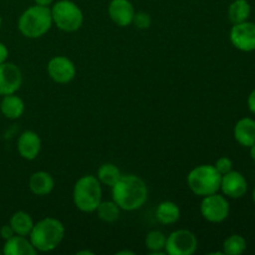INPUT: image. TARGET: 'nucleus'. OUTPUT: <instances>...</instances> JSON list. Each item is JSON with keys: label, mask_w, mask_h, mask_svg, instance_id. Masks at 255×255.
<instances>
[{"label": "nucleus", "mask_w": 255, "mask_h": 255, "mask_svg": "<svg viewBox=\"0 0 255 255\" xmlns=\"http://www.w3.org/2000/svg\"><path fill=\"white\" fill-rule=\"evenodd\" d=\"M65 238V227L59 219L46 217L34 223L29 239L36 252H52L61 244Z\"/></svg>", "instance_id": "f03ea898"}, {"label": "nucleus", "mask_w": 255, "mask_h": 255, "mask_svg": "<svg viewBox=\"0 0 255 255\" xmlns=\"http://www.w3.org/2000/svg\"><path fill=\"white\" fill-rule=\"evenodd\" d=\"M34 223L35 222L32 217L24 211L15 212L9 221V224L11 226L14 233L22 237H29Z\"/></svg>", "instance_id": "aec40b11"}, {"label": "nucleus", "mask_w": 255, "mask_h": 255, "mask_svg": "<svg viewBox=\"0 0 255 255\" xmlns=\"http://www.w3.org/2000/svg\"><path fill=\"white\" fill-rule=\"evenodd\" d=\"M52 26L51 9L42 5L27 7L17 20V29L27 39H39L44 36Z\"/></svg>", "instance_id": "7ed1b4c3"}, {"label": "nucleus", "mask_w": 255, "mask_h": 255, "mask_svg": "<svg viewBox=\"0 0 255 255\" xmlns=\"http://www.w3.org/2000/svg\"><path fill=\"white\" fill-rule=\"evenodd\" d=\"M35 4L37 5H42V6H49L50 4H52L54 0H34Z\"/></svg>", "instance_id": "7c9ffc66"}, {"label": "nucleus", "mask_w": 255, "mask_h": 255, "mask_svg": "<svg viewBox=\"0 0 255 255\" xmlns=\"http://www.w3.org/2000/svg\"><path fill=\"white\" fill-rule=\"evenodd\" d=\"M167 237L161 231H151L147 233L144 239V246L151 255H164Z\"/></svg>", "instance_id": "4be33fe9"}, {"label": "nucleus", "mask_w": 255, "mask_h": 255, "mask_svg": "<svg viewBox=\"0 0 255 255\" xmlns=\"http://www.w3.org/2000/svg\"><path fill=\"white\" fill-rule=\"evenodd\" d=\"M247 249V242L239 234H232L231 237L224 241L223 243V254L228 255H239L243 254Z\"/></svg>", "instance_id": "393cba45"}, {"label": "nucleus", "mask_w": 255, "mask_h": 255, "mask_svg": "<svg viewBox=\"0 0 255 255\" xmlns=\"http://www.w3.org/2000/svg\"><path fill=\"white\" fill-rule=\"evenodd\" d=\"M1 24H2V19H1V16H0V27H1Z\"/></svg>", "instance_id": "c9c22d12"}, {"label": "nucleus", "mask_w": 255, "mask_h": 255, "mask_svg": "<svg viewBox=\"0 0 255 255\" xmlns=\"http://www.w3.org/2000/svg\"><path fill=\"white\" fill-rule=\"evenodd\" d=\"M221 191L223 192L224 196L229 197V198H242L243 196H246L247 191H248V182L241 172L232 169L231 172L222 176Z\"/></svg>", "instance_id": "f8f14e48"}, {"label": "nucleus", "mask_w": 255, "mask_h": 255, "mask_svg": "<svg viewBox=\"0 0 255 255\" xmlns=\"http://www.w3.org/2000/svg\"><path fill=\"white\" fill-rule=\"evenodd\" d=\"M134 12V7L129 0H112L109 5L110 19L120 27L131 25Z\"/></svg>", "instance_id": "4468645a"}, {"label": "nucleus", "mask_w": 255, "mask_h": 255, "mask_svg": "<svg viewBox=\"0 0 255 255\" xmlns=\"http://www.w3.org/2000/svg\"><path fill=\"white\" fill-rule=\"evenodd\" d=\"M119 255H122V254H131V255H133L134 253L133 252H128V251H124V252H119V253H117Z\"/></svg>", "instance_id": "473e14b6"}, {"label": "nucleus", "mask_w": 255, "mask_h": 255, "mask_svg": "<svg viewBox=\"0 0 255 255\" xmlns=\"http://www.w3.org/2000/svg\"><path fill=\"white\" fill-rule=\"evenodd\" d=\"M229 39L236 49L243 52L255 50V22L243 21L234 24L229 32Z\"/></svg>", "instance_id": "9d476101"}, {"label": "nucleus", "mask_w": 255, "mask_h": 255, "mask_svg": "<svg viewBox=\"0 0 255 255\" xmlns=\"http://www.w3.org/2000/svg\"><path fill=\"white\" fill-rule=\"evenodd\" d=\"M46 71L50 79L60 85L69 84L76 76V66L72 62V60H70L66 56H62V55L54 56L49 60Z\"/></svg>", "instance_id": "1a4fd4ad"}, {"label": "nucleus", "mask_w": 255, "mask_h": 255, "mask_svg": "<svg viewBox=\"0 0 255 255\" xmlns=\"http://www.w3.org/2000/svg\"><path fill=\"white\" fill-rule=\"evenodd\" d=\"M2 253L5 255H35L37 252L30 242L29 237L15 234L14 237L5 241Z\"/></svg>", "instance_id": "f3484780"}, {"label": "nucleus", "mask_w": 255, "mask_h": 255, "mask_svg": "<svg viewBox=\"0 0 255 255\" xmlns=\"http://www.w3.org/2000/svg\"><path fill=\"white\" fill-rule=\"evenodd\" d=\"M55 181L49 172L37 171L30 176L29 188L32 194L39 197L47 196L54 191Z\"/></svg>", "instance_id": "2eb2a0df"}, {"label": "nucleus", "mask_w": 255, "mask_h": 255, "mask_svg": "<svg viewBox=\"0 0 255 255\" xmlns=\"http://www.w3.org/2000/svg\"><path fill=\"white\" fill-rule=\"evenodd\" d=\"M77 254H94V253L89 251H81V252H77Z\"/></svg>", "instance_id": "72a5a7b5"}, {"label": "nucleus", "mask_w": 255, "mask_h": 255, "mask_svg": "<svg viewBox=\"0 0 255 255\" xmlns=\"http://www.w3.org/2000/svg\"><path fill=\"white\" fill-rule=\"evenodd\" d=\"M252 7L247 0H234L228 7V19L232 24L247 21L251 16Z\"/></svg>", "instance_id": "412c9836"}, {"label": "nucleus", "mask_w": 255, "mask_h": 255, "mask_svg": "<svg viewBox=\"0 0 255 255\" xmlns=\"http://www.w3.org/2000/svg\"><path fill=\"white\" fill-rule=\"evenodd\" d=\"M112 201L121 211L133 212L142 208L148 198V188L143 179L134 174H122L111 187Z\"/></svg>", "instance_id": "f257e3e1"}, {"label": "nucleus", "mask_w": 255, "mask_h": 255, "mask_svg": "<svg viewBox=\"0 0 255 255\" xmlns=\"http://www.w3.org/2000/svg\"><path fill=\"white\" fill-rule=\"evenodd\" d=\"M197 248L198 241L193 232L177 229L167 237L164 252L168 255H192L196 253Z\"/></svg>", "instance_id": "0eeeda50"}, {"label": "nucleus", "mask_w": 255, "mask_h": 255, "mask_svg": "<svg viewBox=\"0 0 255 255\" xmlns=\"http://www.w3.org/2000/svg\"><path fill=\"white\" fill-rule=\"evenodd\" d=\"M202 198L203 199L201 202L199 211H201L202 217L207 222L222 223L228 218L231 207H229V202L227 201L226 197L218 193H213L202 197Z\"/></svg>", "instance_id": "6e6552de"}, {"label": "nucleus", "mask_w": 255, "mask_h": 255, "mask_svg": "<svg viewBox=\"0 0 255 255\" xmlns=\"http://www.w3.org/2000/svg\"><path fill=\"white\" fill-rule=\"evenodd\" d=\"M253 201H254V203H255V187H254V191H253Z\"/></svg>", "instance_id": "f704fd0d"}, {"label": "nucleus", "mask_w": 255, "mask_h": 255, "mask_svg": "<svg viewBox=\"0 0 255 255\" xmlns=\"http://www.w3.org/2000/svg\"><path fill=\"white\" fill-rule=\"evenodd\" d=\"M234 138L241 146L252 147L255 143V120L244 117L234 126Z\"/></svg>", "instance_id": "dca6fc26"}, {"label": "nucleus", "mask_w": 255, "mask_h": 255, "mask_svg": "<svg viewBox=\"0 0 255 255\" xmlns=\"http://www.w3.org/2000/svg\"><path fill=\"white\" fill-rule=\"evenodd\" d=\"M181 218V209L177 203L172 201H164L157 206L156 219L163 226H172Z\"/></svg>", "instance_id": "6ab92c4d"}, {"label": "nucleus", "mask_w": 255, "mask_h": 255, "mask_svg": "<svg viewBox=\"0 0 255 255\" xmlns=\"http://www.w3.org/2000/svg\"><path fill=\"white\" fill-rule=\"evenodd\" d=\"M213 166L223 176V174L228 173V172H231L233 169V161L229 157H221V158L217 159V162Z\"/></svg>", "instance_id": "bb28decb"}, {"label": "nucleus", "mask_w": 255, "mask_h": 255, "mask_svg": "<svg viewBox=\"0 0 255 255\" xmlns=\"http://www.w3.org/2000/svg\"><path fill=\"white\" fill-rule=\"evenodd\" d=\"M22 84V72L12 62L0 64V96L16 94Z\"/></svg>", "instance_id": "9b49d317"}, {"label": "nucleus", "mask_w": 255, "mask_h": 255, "mask_svg": "<svg viewBox=\"0 0 255 255\" xmlns=\"http://www.w3.org/2000/svg\"><path fill=\"white\" fill-rule=\"evenodd\" d=\"M222 174L213 164H201L192 169L187 176V184L192 193L199 197L218 193L221 191Z\"/></svg>", "instance_id": "39448f33"}, {"label": "nucleus", "mask_w": 255, "mask_h": 255, "mask_svg": "<svg viewBox=\"0 0 255 255\" xmlns=\"http://www.w3.org/2000/svg\"><path fill=\"white\" fill-rule=\"evenodd\" d=\"M75 207L84 213H94L102 201V187L96 176L80 177L72 189Z\"/></svg>", "instance_id": "20e7f679"}, {"label": "nucleus", "mask_w": 255, "mask_h": 255, "mask_svg": "<svg viewBox=\"0 0 255 255\" xmlns=\"http://www.w3.org/2000/svg\"><path fill=\"white\" fill-rule=\"evenodd\" d=\"M15 233L14 231H12L11 226L10 224H5V226H2L1 228H0V237H1L4 241H7V239H10L11 237H14Z\"/></svg>", "instance_id": "cd10ccee"}, {"label": "nucleus", "mask_w": 255, "mask_h": 255, "mask_svg": "<svg viewBox=\"0 0 255 255\" xmlns=\"http://www.w3.org/2000/svg\"><path fill=\"white\" fill-rule=\"evenodd\" d=\"M0 111L2 116L9 120H17L24 115L25 102L17 95H5L0 101Z\"/></svg>", "instance_id": "a211bd4d"}, {"label": "nucleus", "mask_w": 255, "mask_h": 255, "mask_svg": "<svg viewBox=\"0 0 255 255\" xmlns=\"http://www.w3.org/2000/svg\"><path fill=\"white\" fill-rule=\"evenodd\" d=\"M7 56H9V50H7L6 45L0 42V64L6 61Z\"/></svg>", "instance_id": "c85d7f7f"}, {"label": "nucleus", "mask_w": 255, "mask_h": 255, "mask_svg": "<svg viewBox=\"0 0 255 255\" xmlns=\"http://www.w3.org/2000/svg\"><path fill=\"white\" fill-rule=\"evenodd\" d=\"M248 107L251 110V112H253L255 115V89L251 92V95L248 97Z\"/></svg>", "instance_id": "c756f323"}, {"label": "nucleus", "mask_w": 255, "mask_h": 255, "mask_svg": "<svg viewBox=\"0 0 255 255\" xmlns=\"http://www.w3.org/2000/svg\"><path fill=\"white\" fill-rule=\"evenodd\" d=\"M95 212H96L97 217L102 222L114 223V222H116L120 218L121 208L114 201H101V203L99 204V207H97Z\"/></svg>", "instance_id": "b1692460"}, {"label": "nucleus", "mask_w": 255, "mask_h": 255, "mask_svg": "<svg viewBox=\"0 0 255 255\" xmlns=\"http://www.w3.org/2000/svg\"><path fill=\"white\" fill-rule=\"evenodd\" d=\"M121 171H120V168L116 164L104 163L99 167V169H97L96 177L101 184L112 187L120 178H121Z\"/></svg>", "instance_id": "5701e85b"}, {"label": "nucleus", "mask_w": 255, "mask_h": 255, "mask_svg": "<svg viewBox=\"0 0 255 255\" xmlns=\"http://www.w3.org/2000/svg\"><path fill=\"white\" fill-rule=\"evenodd\" d=\"M132 24H133L137 29L146 30L151 26L152 19H151V16H149V14H147V12L137 11V12H134Z\"/></svg>", "instance_id": "a878e982"}, {"label": "nucleus", "mask_w": 255, "mask_h": 255, "mask_svg": "<svg viewBox=\"0 0 255 255\" xmlns=\"http://www.w3.org/2000/svg\"><path fill=\"white\" fill-rule=\"evenodd\" d=\"M16 149L20 156L26 161H34L41 151V138L35 131L27 129L19 136Z\"/></svg>", "instance_id": "ddd939ff"}, {"label": "nucleus", "mask_w": 255, "mask_h": 255, "mask_svg": "<svg viewBox=\"0 0 255 255\" xmlns=\"http://www.w3.org/2000/svg\"><path fill=\"white\" fill-rule=\"evenodd\" d=\"M52 24L61 31L75 32L84 24V14L77 4L71 0H60L51 7Z\"/></svg>", "instance_id": "423d86ee"}, {"label": "nucleus", "mask_w": 255, "mask_h": 255, "mask_svg": "<svg viewBox=\"0 0 255 255\" xmlns=\"http://www.w3.org/2000/svg\"><path fill=\"white\" fill-rule=\"evenodd\" d=\"M249 148H251V157H252V159H253V161L255 162V143L252 147H249Z\"/></svg>", "instance_id": "2f4dec72"}]
</instances>
